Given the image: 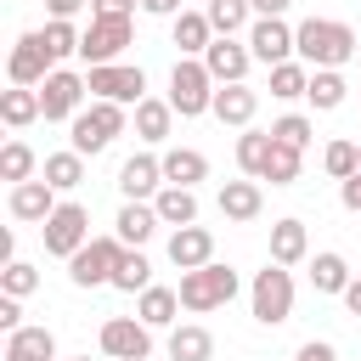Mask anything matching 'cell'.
<instances>
[{"label": "cell", "instance_id": "cell-47", "mask_svg": "<svg viewBox=\"0 0 361 361\" xmlns=\"http://www.w3.org/2000/svg\"><path fill=\"white\" fill-rule=\"evenodd\" d=\"M85 6H90V0H45V17H62V23H73Z\"/></svg>", "mask_w": 361, "mask_h": 361}, {"label": "cell", "instance_id": "cell-13", "mask_svg": "<svg viewBox=\"0 0 361 361\" xmlns=\"http://www.w3.org/2000/svg\"><path fill=\"white\" fill-rule=\"evenodd\" d=\"M51 68H56V62H51V51H45V34H39V28L17 34L11 56H6V79H11V85H45Z\"/></svg>", "mask_w": 361, "mask_h": 361}, {"label": "cell", "instance_id": "cell-45", "mask_svg": "<svg viewBox=\"0 0 361 361\" xmlns=\"http://www.w3.org/2000/svg\"><path fill=\"white\" fill-rule=\"evenodd\" d=\"M338 203H344L350 214H361V169H355L350 180H338Z\"/></svg>", "mask_w": 361, "mask_h": 361}, {"label": "cell", "instance_id": "cell-20", "mask_svg": "<svg viewBox=\"0 0 361 361\" xmlns=\"http://www.w3.org/2000/svg\"><path fill=\"white\" fill-rule=\"evenodd\" d=\"M34 118H45L39 85H11V90H0V124H6V130H28Z\"/></svg>", "mask_w": 361, "mask_h": 361}, {"label": "cell", "instance_id": "cell-48", "mask_svg": "<svg viewBox=\"0 0 361 361\" xmlns=\"http://www.w3.org/2000/svg\"><path fill=\"white\" fill-rule=\"evenodd\" d=\"M141 11H147V17H180L186 0H141Z\"/></svg>", "mask_w": 361, "mask_h": 361}, {"label": "cell", "instance_id": "cell-42", "mask_svg": "<svg viewBox=\"0 0 361 361\" xmlns=\"http://www.w3.org/2000/svg\"><path fill=\"white\" fill-rule=\"evenodd\" d=\"M271 135H276V141H288V147H299V152H305V147H310V135H316V124H310V118H305V113H282V118H276V124H271Z\"/></svg>", "mask_w": 361, "mask_h": 361}, {"label": "cell", "instance_id": "cell-53", "mask_svg": "<svg viewBox=\"0 0 361 361\" xmlns=\"http://www.w3.org/2000/svg\"><path fill=\"white\" fill-rule=\"evenodd\" d=\"M355 147H361V141H355Z\"/></svg>", "mask_w": 361, "mask_h": 361}, {"label": "cell", "instance_id": "cell-4", "mask_svg": "<svg viewBox=\"0 0 361 361\" xmlns=\"http://www.w3.org/2000/svg\"><path fill=\"white\" fill-rule=\"evenodd\" d=\"M248 310L259 327H282L293 316V271L265 259V271H254V282H248Z\"/></svg>", "mask_w": 361, "mask_h": 361}, {"label": "cell", "instance_id": "cell-21", "mask_svg": "<svg viewBox=\"0 0 361 361\" xmlns=\"http://www.w3.org/2000/svg\"><path fill=\"white\" fill-rule=\"evenodd\" d=\"M169 130H175V102H169V96H147V102H135V135H141L147 147H164Z\"/></svg>", "mask_w": 361, "mask_h": 361}, {"label": "cell", "instance_id": "cell-19", "mask_svg": "<svg viewBox=\"0 0 361 361\" xmlns=\"http://www.w3.org/2000/svg\"><path fill=\"white\" fill-rule=\"evenodd\" d=\"M214 203H220V214H226L231 226H248V220H259L265 192H259V180H254V175H243V180H226Z\"/></svg>", "mask_w": 361, "mask_h": 361}, {"label": "cell", "instance_id": "cell-23", "mask_svg": "<svg viewBox=\"0 0 361 361\" xmlns=\"http://www.w3.org/2000/svg\"><path fill=\"white\" fill-rule=\"evenodd\" d=\"M164 350H169V361H214V333L203 322H175Z\"/></svg>", "mask_w": 361, "mask_h": 361}, {"label": "cell", "instance_id": "cell-9", "mask_svg": "<svg viewBox=\"0 0 361 361\" xmlns=\"http://www.w3.org/2000/svg\"><path fill=\"white\" fill-rule=\"evenodd\" d=\"M135 34V17H90L85 39H79V62L85 68H102V62H118L124 45Z\"/></svg>", "mask_w": 361, "mask_h": 361}, {"label": "cell", "instance_id": "cell-26", "mask_svg": "<svg viewBox=\"0 0 361 361\" xmlns=\"http://www.w3.org/2000/svg\"><path fill=\"white\" fill-rule=\"evenodd\" d=\"M152 209H158V220H164L169 231H175V226H197V186H158Z\"/></svg>", "mask_w": 361, "mask_h": 361}, {"label": "cell", "instance_id": "cell-12", "mask_svg": "<svg viewBox=\"0 0 361 361\" xmlns=\"http://www.w3.org/2000/svg\"><path fill=\"white\" fill-rule=\"evenodd\" d=\"M248 51H254V62H265V68L293 62V56H299V45H293L288 17H254V23H248Z\"/></svg>", "mask_w": 361, "mask_h": 361}, {"label": "cell", "instance_id": "cell-2", "mask_svg": "<svg viewBox=\"0 0 361 361\" xmlns=\"http://www.w3.org/2000/svg\"><path fill=\"white\" fill-rule=\"evenodd\" d=\"M124 124H130V107H118V102H96V96H90V107H79L73 124H68V147L85 152V158H96V152H107V147L124 135Z\"/></svg>", "mask_w": 361, "mask_h": 361}, {"label": "cell", "instance_id": "cell-11", "mask_svg": "<svg viewBox=\"0 0 361 361\" xmlns=\"http://www.w3.org/2000/svg\"><path fill=\"white\" fill-rule=\"evenodd\" d=\"M96 338H102V355L107 361H147L152 355V327L141 316H107Z\"/></svg>", "mask_w": 361, "mask_h": 361}, {"label": "cell", "instance_id": "cell-32", "mask_svg": "<svg viewBox=\"0 0 361 361\" xmlns=\"http://www.w3.org/2000/svg\"><path fill=\"white\" fill-rule=\"evenodd\" d=\"M350 276H355V271H350V259H344V254H333V248H322V254L310 259V288H316V293H344V288H350Z\"/></svg>", "mask_w": 361, "mask_h": 361}, {"label": "cell", "instance_id": "cell-34", "mask_svg": "<svg viewBox=\"0 0 361 361\" xmlns=\"http://www.w3.org/2000/svg\"><path fill=\"white\" fill-rule=\"evenodd\" d=\"M34 169H39V158H34V147L23 141V135H11L6 147H0V180H34Z\"/></svg>", "mask_w": 361, "mask_h": 361}, {"label": "cell", "instance_id": "cell-16", "mask_svg": "<svg viewBox=\"0 0 361 361\" xmlns=\"http://www.w3.org/2000/svg\"><path fill=\"white\" fill-rule=\"evenodd\" d=\"M158 186H164V158H152V152H130V158L118 164V192H124L130 203H152Z\"/></svg>", "mask_w": 361, "mask_h": 361}, {"label": "cell", "instance_id": "cell-31", "mask_svg": "<svg viewBox=\"0 0 361 361\" xmlns=\"http://www.w3.org/2000/svg\"><path fill=\"white\" fill-rule=\"evenodd\" d=\"M344 96H350V85H344V73H338V68H310V90H305V102H310L316 113L344 107Z\"/></svg>", "mask_w": 361, "mask_h": 361}, {"label": "cell", "instance_id": "cell-7", "mask_svg": "<svg viewBox=\"0 0 361 361\" xmlns=\"http://www.w3.org/2000/svg\"><path fill=\"white\" fill-rule=\"evenodd\" d=\"M130 243L113 231V237H90L73 259H68V282L73 288H113V271H118V254H124Z\"/></svg>", "mask_w": 361, "mask_h": 361}, {"label": "cell", "instance_id": "cell-5", "mask_svg": "<svg viewBox=\"0 0 361 361\" xmlns=\"http://www.w3.org/2000/svg\"><path fill=\"white\" fill-rule=\"evenodd\" d=\"M214 73H209V62L203 56H175V68H169V102H175V113L180 118H203L209 107H214Z\"/></svg>", "mask_w": 361, "mask_h": 361}, {"label": "cell", "instance_id": "cell-8", "mask_svg": "<svg viewBox=\"0 0 361 361\" xmlns=\"http://www.w3.org/2000/svg\"><path fill=\"white\" fill-rule=\"evenodd\" d=\"M85 85H90L96 102H118V107L147 102V73H141L135 62H102V68L85 73Z\"/></svg>", "mask_w": 361, "mask_h": 361}, {"label": "cell", "instance_id": "cell-15", "mask_svg": "<svg viewBox=\"0 0 361 361\" xmlns=\"http://www.w3.org/2000/svg\"><path fill=\"white\" fill-rule=\"evenodd\" d=\"M56 203H62V192H56L45 175H39V180H17V186H11V197H6L11 220H23V226H45Z\"/></svg>", "mask_w": 361, "mask_h": 361}, {"label": "cell", "instance_id": "cell-3", "mask_svg": "<svg viewBox=\"0 0 361 361\" xmlns=\"http://www.w3.org/2000/svg\"><path fill=\"white\" fill-rule=\"evenodd\" d=\"M237 288H243V276H237L231 265H220V259H209V265H197V271H180V305H186L192 316H209V310L231 305Z\"/></svg>", "mask_w": 361, "mask_h": 361}, {"label": "cell", "instance_id": "cell-50", "mask_svg": "<svg viewBox=\"0 0 361 361\" xmlns=\"http://www.w3.org/2000/svg\"><path fill=\"white\" fill-rule=\"evenodd\" d=\"M293 0H254V17H288Z\"/></svg>", "mask_w": 361, "mask_h": 361}, {"label": "cell", "instance_id": "cell-39", "mask_svg": "<svg viewBox=\"0 0 361 361\" xmlns=\"http://www.w3.org/2000/svg\"><path fill=\"white\" fill-rule=\"evenodd\" d=\"M39 34H45V51H51V62H56V68H62L68 56H79V39H85V34H79L73 23H62V17H45V28H39Z\"/></svg>", "mask_w": 361, "mask_h": 361}, {"label": "cell", "instance_id": "cell-28", "mask_svg": "<svg viewBox=\"0 0 361 361\" xmlns=\"http://www.w3.org/2000/svg\"><path fill=\"white\" fill-rule=\"evenodd\" d=\"M271 259L276 265H299V259H310V231H305V220H276L271 226Z\"/></svg>", "mask_w": 361, "mask_h": 361}, {"label": "cell", "instance_id": "cell-25", "mask_svg": "<svg viewBox=\"0 0 361 361\" xmlns=\"http://www.w3.org/2000/svg\"><path fill=\"white\" fill-rule=\"evenodd\" d=\"M169 34H175L180 56H203V51L214 45V23H209V11H180V17H169Z\"/></svg>", "mask_w": 361, "mask_h": 361}, {"label": "cell", "instance_id": "cell-51", "mask_svg": "<svg viewBox=\"0 0 361 361\" xmlns=\"http://www.w3.org/2000/svg\"><path fill=\"white\" fill-rule=\"evenodd\" d=\"M56 361H90V355H56Z\"/></svg>", "mask_w": 361, "mask_h": 361}, {"label": "cell", "instance_id": "cell-37", "mask_svg": "<svg viewBox=\"0 0 361 361\" xmlns=\"http://www.w3.org/2000/svg\"><path fill=\"white\" fill-rule=\"evenodd\" d=\"M299 158H305L299 147H288V141H276V135H271V164H265V175H259V180H271V186H293V180H299V169H305Z\"/></svg>", "mask_w": 361, "mask_h": 361}, {"label": "cell", "instance_id": "cell-27", "mask_svg": "<svg viewBox=\"0 0 361 361\" xmlns=\"http://www.w3.org/2000/svg\"><path fill=\"white\" fill-rule=\"evenodd\" d=\"M158 226H164L158 209H152V203H130V197H124V209H118V220H113V231H118L130 248H147Z\"/></svg>", "mask_w": 361, "mask_h": 361}, {"label": "cell", "instance_id": "cell-29", "mask_svg": "<svg viewBox=\"0 0 361 361\" xmlns=\"http://www.w3.org/2000/svg\"><path fill=\"white\" fill-rule=\"evenodd\" d=\"M209 180V158L197 147H169L164 152V186H197Z\"/></svg>", "mask_w": 361, "mask_h": 361}, {"label": "cell", "instance_id": "cell-36", "mask_svg": "<svg viewBox=\"0 0 361 361\" xmlns=\"http://www.w3.org/2000/svg\"><path fill=\"white\" fill-rule=\"evenodd\" d=\"M310 90V62H276L271 68V96L276 102H299Z\"/></svg>", "mask_w": 361, "mask_h": 361}, {"label": "cell", "instance_id": "cell-41", "mask_svg": "<svg viewBox=\"0 0 361 361\" xmlns=\"http://www.w3.org/2000/svg\"><path fill=\"white\" fill-rule=\"evenodd\" d=\"M39 288V271L28 265V259H11V265H0V293H11V299H28Z\"/></svg>", "mask_w": 361, "mask_h": 361}, {"label": "cell", "instance_id": "cell-10", "mask_svg": "<svg viewBox=\"0 0 361 361\" xmlns=\"http://www.w3.org/2000/svg\"><path fill=\"white\" fill-rule=\"evenodd\" d=\"M85 96H90L85 73H73V68H51V73H45V85H39L45 124H73V113L85 107Z\"/></svg>", "mask_w": 361, "mask_h": 361}, {"label": "cell", "instance_id": "cell-33", "mask_svg": "<svg viewBox=\"0 0 361 361\" xmlns=\"http://www.w3.org/2000/svg\"><path fill=\"white\" fill-rule=\"evenodd\" d=\"M265 164H271V130H254V124H248V130L237 135V169L259 180Z\"/></svg>", "mask_w": 361, "mask_h": 361}, {"label": "cell", "instance_id": "cell-1", "mask_svg": "<svg viewBox=\"0 0 361 361\" xmlns=\"http://www.w3.org/2000/svg\"><path fill=\"white\" fill-rule=\"evenodd\" d=\"M293 45H299V62H310V68H344V62H355L361 34L338 17H305L293 28Z\"/></svg>", "mask_w": 361, "mask_h": 361}, {"label": "cell", "instance_id": "cell-44", "mask_svg": "<svg viewBox=\"0 0 361 361\" xmlns=\"http://www.w3.org/2000/svg\"><path fill=\"white\" fill-rule=\"evenodd\" d=\"M0 327H6V333H17V327H23V299L0 293Z\"/></svg>", "mask_w": 361, "mask_h": 361}, {"label": "cell", "instance_id": "cell-22", "mask_svg": "<svg viewBox=\"0 0 361 361\" xmlns=\"http://www.w3.org/2000/svg\"><path fill=\"white\" fill-rule=\"evenodd\" d=\"M180 310H186V305H180V288H158V282H152L147 293H135V316H141L152 333H158V327H175Z\"/></svg>", "mask_w": 361, "mask_h": 361}, {"label": "cell", "instance_id": "cell-6", "mask_svg": "<svg viewBox=\"0 0 361 361\" xmlns=\"http://www.w3.org/2000/svg\"><path fill=\"white\" fill-rule=\"evenodd\" d=\"M39 243H45L51 259H73V254L90 243V209L73 203V197H62V203L51 209V220L39 226Z\"/></svg>", "mask_w": 361, "mask_h": 361}, {"label": "cell", "instance_id": "cell-17", "mask_svg": "<svg viewBox=\"0 0 361 361\" xmlns=\"http://www.w3.org/2000/svg\"><path fill=\"white\" fill-rule=\"evenodd\" d=\"M214 259V231L209 226H175L169 231V265L175 271H197Z\"/></svg>", "mask_w": 361, "mask_h": 361}, {"label": "cell", "instance_id": "cell-35", "mask_svg": "<svg viewBox=\"0 0 361 361\" xmlns=\"http://www.w3.org/2000/svg\"><path fill=\"white\" fill-rule=\"evenodd\" d=\"M113 288H118V293H147V288H152V265H147V254H141V248H124V254H118Z\"/></svg>", "mask_w": 361, "mask_h": 361}, {"label": "cell", "instance_id": "cell-40", "mask_svg": "<svg viewBox=\"0 0 361 361\" xmlns=\"http://www.w3.org/2000/svg\"><path fill=\"white\" fill-rule=\"evenodd\" d=\"M322 169H327L333 180H350V175L361 169V147H355L350 135H338V141H327V147H322Z\"/></svg>", "mask_w": 361, "mask_h": 361}, {"label": "cell", "instance_id": "cell-38", "mask_svg": "<svg viewBox=\"0 0 361 361\" xmlns=\"http://www.w3.org/2000/svg\"><path fill=\"white\" fill-rule=\"evenodd\" d=\"M203 11L214 23V34H243L254 17V0H203Z\"/></svg>", "mask_w": 361, "mask_h": 361}, {"label": "cell", "instance_id": "cell-18", "mask_svg": "<svg viewBox=\"0 0 361 361\" xmlns=\"http://www.w3.org/2000/svg\"><path fill=\"white\" fill-rule=\"evenodd\" d=\"M220 124H231V130H248L254 124V113H259V90L243 79V85H220L214 90V107H209Z\"/></svg>", "mask_w": 361, "mask_h": 361}, {"label": "cell", "instance_id": "cell-49", "mask_svg": "<svg viewBox=\"0 0 361 361\" xmlns=\"http://www.w3.org/2000/svg\"><path fill=\"white\" fill-rule=\"evenodd\" d=\"M338 299H344V310H350V316H361V276H350V288H344Z\"/></svg>", "mask_w": 361, "mask_h": 361}, {"label": "cell", "instance_id": "cell-24", "mask_svg": "<svg viewBox=\"0 0 361 361\" xmlns=\"http://www.w3.org/2000/svg\"><path fill=\"white\" fill-rule=\"evenodd\" d=\"M0 361H56V333L51 327H17V333H6Z\"/></svg>", "mask_w": 361, "mask_h": 361}, {"label": "cell", "instance_id": "cell-46", "mask_svg": "<svg viewBox=\"0 0 361 361\" xmlns=\"http://www.w3.org/2000/svg\"><path fill=\"white\" fill-rule=\"evenodd\" d=\"M293 361H338V350L327 344V338H310V344H299V355Z\"/></svg>", "mask_w": 361, "mask_h": 361}, {"label": "cell", "instance_id": "cell-52", "mask_svg": "<svg viewBox=\"0 0 361 361\" xmlns=\"http://www.w3.org/2000/svg\"><path fill=\"white\" fill-rule=\"evenodd\" d=\"M355 62H361V45H355Z\"/></svg>", "mask_w": 361, "mask_h": 361}, {"label": "cell", "instance_id": "cell-14", "mask_svg": "<svg viewBox=\"0 0 361 361\" xmlns=\"http://www.w3.org/2000/svg\"><path fill=\"white\" fill-rule=\"evenodd\" d=\"M203 62H209L214 85H243L248 68H254V51H248V39H237V34H214V45L203 51Z\"/></svg>", "mask_w": 361, "mask_h": 361}, {"label": "cell", "instance_id": "cell-43", "mask_svg": "<svg viewBox=\"0 0 361 361\" xmlns=\"http://www.w3.org/2000/svg\"><path fill=\"white\" fill-rule=\"evenodd\" d=\"M141 0H90V17H135Z\"/></svg>", "mask_w": 361, "mask_h": 361}, {"label": "cell", "instance_id": "cell-30", "mask_svg": "<svg viewBox=\"0 0 361 361\" xmlns=\"http://www.w3.org/2000/svg\"><path fill=\"white\" fill-rule=\"evenodd\" d=\"M39 175H45L56 192H79V186H85V152H73V147H62V152H45Z\"/></svg>", "mask_w": 361, "mask_h": 361}]
</instances>
